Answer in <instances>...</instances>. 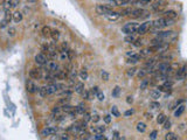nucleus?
I'll return each mask as SVG.
<instances>
[{"label":"nucleus","mask_w":187,"mask_h":140,"mask_svg":"<svg viewBox=\"0 0 187 140\" xmlns=\"http://www.w3.org/2000/svg\"><path fill=\"white\" fill-rule=\"evenodd\" d=\"M75 112H76V114H81V116H83V114L87 112L85 105H84L83 103L78 104L77 106H75Z\"/></svg>","instance_id":"14"},{"label":"nucleus","mask_w":187,"mask_h":140,"mask_svg":"<svg viewBox=\"0 0 187 140\" xmlns=\"http://www.w3.org/2000/svg\"><path fill=\"white\" fill-rule=\"evenodd\" d=\"M29 77L32 80H40V78L42 77V73H41L40 69L33 68V69H30V71H29Z\"/></svg>","instance_id":"10"},{"label":"nucleus","mask_w":187,"mask_h":140,"mask_svg":"<svg viewBox=\"0 0 187 140\" xmlns=\"http://www.w3.org/2000/svg\"><path fill=\"white\" fill-rule=\"evenodd\" d=\"M138 27H139V23H137V22H127L122 27V32L126 35L127 34H135V33H137Z\"/></svg>","instance_id":"2"},{"label":"nucleus","mask_w":187,"mask_h":140,"mask_svg":"<svg viewBox=\"0 0 187 140\" xmlns=\"http://www.w3.org/2000/svg\"><path fill=\"white\" fill-rule=\"evenodd\" d=\"M52 28L49 27V26H45L43 28H42V35L46 37H49L50 36V34H52Z\"/></svg>","instance_id":"24"},{"label":"nucleus","mask_w":187,"mask_h":140,"mask_svg":"<svg viewBox=\"0 0 187 140\" xmlns=\"http://www.w3.org/2000/svg\"><path fill=\"white\" fill-rule=\"evenodd\" d=\"M137 73V69H136L135 67H131V68H129L126 70V75L129 77H132V76H135V74Z\"/></svg>","instance_id":"30"},{"label":"nucleus","mask_w":187,"mask_h":140,"mask_svg":"<svg viewBox=\"0 0 187 140\" xmlns=\"http://www.w3.org/2000/svg\"><path fill=\"white\" fill-rule=\"evenodd\" d=\"M151 27H152V21L143 22V23L139 25V27H138V29H137V34H138V35H144V34H146V33L149 32Z\"/></svg>","instance_id":"4"},{"label":"nucleus","mask_w":187,"mask_h":140,"mask_svg":"<svg viewBox=\"0 0 187 140\" xmlns=\"http://www.w3.org/2000/svg\"><path fill=\"white\" fill-rule=\"evenodd\" d=\"M7 34H8V36H11V37L15 36V35H16V29H15L14 27H9Z\"/></svg>","instance_id":"35"},{"label":"nucleus","mask_w":187,"mask_h":140,"mask_svg":"<svg viewBox=\"0 0 187 140\" xmlns=\"http://www.w3.org/2000/svg\"><path fill=\"white\" fill-rule=\"evenodd\" d=\"M111 113L112 116H115V117H120V112L118 111V109H117V106H112L111 108Z\"/></svg>","instance_id":"33"},{"label":"nucleus","mask_w":187,"mask_h":140,"mask_svg":"<svg viewBox=\"0 0 187 140\" xmlns=\"http://www.w3.org/2000/svg\"><path fill=\"white\" fill-rule=\"evenodd\" d=\"M157 37H159V39H161L163 41H168L170 39H172V37H174V33H173L172 30H164V32H159L157 34Z\"/></svg>","instance_id":"7"},{"label":"nucleus","mask_w":187,"mask_h":140,"mask_svg":"<svg viewBox=\"0 0 187 140\" xmlns=\"http://www.w3.org/2000/svg\"><path fill=\"white\" fill-rule=\"evenodd\" d=\"M59 139H69V137H68V134H62L61 137H59Z\"/></svg>","instance_id":"55"},{"label":"nucleus","mask_w":187,"mask_h":140,"mask_svg":"<svg viewBox=\"0 0 187 140\" xmlns=\"http://www.w3.org/2000/svg\"><path fill=\"white\" fill-rule=\"evenodd\" d=\"M130 16L136 18V19H143L145 16H149V12L145 11V9H143V8H133Z\"/></svg>","instance_id":"5"},{"label":"nucleus","mask_w":187,"mask_h":140,"mask_svg":"<svg viewBox=\"0 0 187 140\" xmlns=\"http://www.w3.org/2000/svg\"><path fill=\"white\" fill-rule=\"evenodd\" d=\"M157 135H158V131H152V133L150 134V139H156L157 138Z\"/></svg>","instance_id":"48"},{"label":"nucleus","mask_w":187,"mask_h":140,"mask_svg":"<svg viewBox=\"0 0 187 140\" xmlns=\"http://www.w3.org/2000/svg\"><path fill=\"white\" fill-rule=\"evenodd\" d=\"M83 116H84V120H85V121H87V123H88V121H90V120H91V114H90L89 112H85V113H84V114H83Z\"/></svg>","instance_id":"44"},{"label":"nucleus","mask_w":187,"mask_h":140,"mask_svg":"<svg viewBox=\"0 0 187 140\" xmlns=\"http://www.w3.org/2000/svg\"><path fill=\"white\" fill-rule=\"evenodd\" d=\"M55 74V77H56V80H66L68 77V71L66 70H57L56 73H54Z\"/></svg>","instance_id":"13"},{"label":"nucleus","mask_w":187,"mask_h":140,"mask_svg":"<svg viewBox=\"0 0 187 140\" xmlns=\"http://www.w3.org/2000/svg\"><path fill=\"white\" fill-rule=\"evenodd\" d=\"M23 13L19 12V11H15L14 13H13V21L16 22V23H19V22L23 21Z\"/></svg>","instance_id":"17"},{"label":"nucleus","mask_w":187,"mask_h":140,"mask_svg":"<svg viewBox=\"0 0 187 140\" xmlns=\"http://www.w3.org/2000/svg\"><path fill=\"white\" fill-rule=\"evenodd\" d=\"M91 131L95 133V134H97V133H104L105 126H95V127L91 128Z\"/></svg>","instance_id":"27"},{"label":"nucleus","mask_w":187,"mask_h":140,"mask_svg":"<svg viewBox=\"0 0 187 140\" xmlns=\"http://www.w3.org/2000/svg\"><path fill=\"white\" fill-rule=\"evenodd\" d=\"M145 116H146V119H150V120H151V119H152V114H151V113H145Z\"/></svg>","instance_id":"56"},{"label":"nucleus","mask_w":187,"mask_h":140,"mask_svg":"<svg viewBox=\"0 0 187 140\" xmlns=\"http://www.w3.org/2000/svg\"><path fill=\"white\" fill-rule=\"evenodd\" d=\"M185 112V105H180V106H178L177 108V110H175V112H174V117H180L182 113Z\"/></svg>","instance_id":"21"},{"label":"nucleus","mask_w":187,"mask_h":140,"mask_svg":"<svg viewBox=\"0 0 187 140\" xmlns=\"http://www.w3.org/2000/svg\"><path fill=\"white\" fill-rule=\"evenodd\" d=\"M8 1H9V4H11L12 7H16L20 4V0H8Z\"/></svg>","instance_id":"41"},{"label":"nucleus","mask_w":187,"mask_h":140,"mask_svg":"<svg viewBox=\"0 0 187 140\" xmlns=\"http://www.w3.org/2000/svg\"><path fill=\"white\" fill-rule=\"evenodd\" d=\"M166 119H167V117L165 116L164 113H160V114L158 116V118H157V123L158 124H164Z\"/></svg>","instance_id":"31"},{"label":"nucleus","mask_w":187,"mask_h":140,"mask_svg":"<svg viewBox=\"0 0 187 140\" xmlns=\"http://www.w3.org/2000/svg\"><path fill=\"white\" fill-rule=\"evenodd\" d=\"M102 78L104 80V81H109V74L106 73V71H102Z\"/></svg>","instance_id":"47"},{"label":"nucleus","mask_w":187,"mask_h":140,"mask_svg":"<svg viewBox=\"0 0 187 140\" xmlns=\"http://www.w3.org/2000/svg\"><path fill=\"white\" fill-rule=\"evenodd\" d=\"M80 77H81V80H83V81H85L87 78H88V73H87V70H81L80 71Z\"/></svg>","instance_id":"37"},{"label":"nucleus","mask_w":187,"mask_h":140,"mask_svg":"<svg viewBox=\"0 0 187 140\" xmlns=\"http://www.w3.org/2000/svg\"><path fill=\"white\" fill-rule=\"evenodd\" d=\"M105 16H106V18H108L109 20H112V21H115V20H117V19L119 18L120 14H119V13H116V12H113V11H111V12H110L109 14H106V15H105Z\"/></svg>","instance_id":"18"},{"label":"nucleus","mask_w":187,"mask_h":140,"mask_svg":"<svg viewBox=\"0 0 187 140\" xmlns=\"http://www.w3.org/2000/svg\"><path fill=\"white\" fill-rule=\"evenodd\" d=\"M99 116L98 114H94V116H91V121L92 123H98L99 121Z\"/></svg>","instance_id":"45"},{"label":"nucleus","mask_w":187,"mask_h":140,"mask_svg":"<svg viewBox=\"0 0 187 140\" xmlns=\"http://www.w3.org/2000/svg\"><path fill=\"white\" fill-rule=\"evenodd\" d=\"M173 20L171 19H167V18H158L156 19L154 21H152V27L150 28V32H156V30H159V29H163V28H166V27H168L170 25H172Z\"/></svg>","instance_id":"1"},{"label":"nucleus","mask_w":187,"mask_h":140,"mask_svg":"<svg viewBox=\"0 0 187 140\" xmlns=\"http://www.w3.org/2000/svg\"><path fill=\"white\" fill-rule=\"evenodd\" d=\"M185 69H186V71H187V63H186V66H185Z\"/></svg>","instance_id":"60"},{"label":"nucleus","mask_w":187,"mask_h":140,"mask_svg":"<svg viewBox=\"0 0 187 140\" xmlns=\"http://www.w3.org/2000/svg\"><path fill=\"white\" fill-rule=\"evenodd\" d=\"M50 37H52L54 41H57L60 39V32L57 29H53L52 34H50Z\"/></svg>","instance_id":"29"},{"label":"nucleus","mask_w":187,"mask_h":140,"mask_svg":"<svg viewBox=\"0 0 187 140\" xmlns=\"http://www.w3.org/2000/svg\"><path fill=\"white\" fill-rule=\"evenodd\" d=\"M75 92L76 94H80V95H82L83 94V91H84V84H83L82 82H78V83H76L75 84Z\"/></svg>","instance_id":"15"},{"label":"nucleus","mask_w":187,"mask_h":140,"mask_svg":"<svg viewBox=\"0 0 187 140\" xmlns=\"http://www.w3.org/2000/svg\"><path fill=\"white\" fill-rule=\"evenodd\" d=\"M83 98L85 99V101H90L91 99V95H90V91H88V90H84L82 94Z\"/></svg>","instance_id":"36"},{"label":"nucleus","mask_w":187,"mask_h":140,"mask_svg":"<svg viewBox=\"0 0 187 140\" xmlns=\"http://www.w3.org/2000/svg\"><path fill=\"white\" fill-rule=\"evenodd\" d=\"M46 66H47L48 71H50V73H56L59 70V64L55 61H48Z\"/></svg>","instance_id":"11"},{"label":"nucleus","mask_w":187,"mask_h":140,"mask_svg":"<svg viewBox=\"0 0 187 140\" xmlns=\"http://www.w3.org/2000/svg\"><path fill=\"white\" fill-rule=\"evenodd\" d=\"M104 121L106 124H110V123H111V116H109V114L104 116Z\"/></svg>","instance_id":"49"},{"label":"nucleus","mask_w":187,"mask_h":140,"mask_svg":"<svg viewBox=\"0 0 187 140\" xmlns=\"http://www.w3.org/2000/svg\"><path fill=\"white\" fill-rule=\"evenodd\" d=\"M7 23H8L7 21H5V20H2V21H1V23H0V28H5V27L7 26Z\"/></svg>","instance_id":"52"},{"label":"nucleus","mask_w":187,"mask_h":140,"mask_svg":"<svg viewBox=\"0 0 187 140\" xmlns=\"http://www.w3.org/2000/svg\"><path fill=\"white\" fill-rule=\"evenodd\" d=\"M136 128H137V131H138V132L144 133L145 131H146V124H144L143 121H139V123H137Z\"/></svg>","instance_id":"20"},{"label":"nucleus","mask_w":187,"mask_h":140,"mask_svg":"<svg viewBox=\"0 0 187 140\" xmlns=\"http://www.w3.org/2000/svg\"><path fill=\"white\" fill-rule=\"evenodd\" d=\"M4 20H5V21H7L8 23L13 20V13H12L9 9L5 11V16H4Z\"/></svg>","instance_id":"19"},{"label":"nucleus","mask_w":187,"mask_h":140,"mask_svg":"<svg viewBox=\"0 0 187 140\" xmlns=\"http://www.w3.org/2000/svg\"><path fill=\"white\" fill-rule=\"evenodd\" d=\"M61 111L62 112H64V113H69V114H76V112H75V106H71V105H69V104H66V105H62L61 106Z\"/></svg>","instance_id":"12"},{"label":"nucleus","mask_w":187,"mask_h":140,"mask_svg":"<svg viewBox=\"0 0 187 140\" xmlns=\"http://www.w3.org/2000/svg\"><path fill=\"white\" fill-rule=\"evenodd\" d=\"M147 84H149V82H147V81H144V82L142 83V85H140V89H142V90H144V89L147 87Z\"/></svg>","instance_id":"51"},{"label":"nucleus","mask_w":187,"mask_h":140,"mask_svg":"<svg viewBox=\"0 0 187 140\" xmlns=\"http://www.w3.org/2000/svg\"><path fill=\"white\" fill-rule=\"evenodd\" d=\"M39 89L40 88H37L36 84L32 81V80H27L26 81V90H27L28 94H35V92L39 91Z\"/></svg>","instance_id":"8"},{"label":"nucleus","mask_w":187,"mask_h":140,"mask_svg":"<svg viewBox=\"0 0 187 140\" xmlns=\"http://www.w3.org/2000/svg\"><path fill=\"white\" fill-rule=\"evenodd\" d=\"M6 1L5 0H0V6H4V4H5Z\"/></svg>","instance_id":"58"},{"label":"nucleus","mask_w":187,"mask_h":140,"mask_svg":"<svg viewBox=\"0 0 187 140\" xmlns=\"http://www.w3.org/2000/svg\"><path fill=\"white\" fill-rule=\"evenodd\" d=\"M150 96L151 98H153V99H158V98H160L161 97V91H159V90H152L151 92H150Z\"/></svg>","instance_id":"22"},{"label":"nucleus","mask_w":187,"mask_h":140,"mask_svg":"<svg viewBox=\"0 0 187 140\" xmlns=\"http://www.w3.org/2000/svg\"><path fill=\"white\" fill-rule=\"evenodd\" d=\"M165 139L166 140H177L178 139V137L174 134V133H172V132H168L166 135H165Z\"/></svg>","instance_id":"32"},{"label":"nucleus","mask_w":187,"mask_h":140,"mask_svg":"<svg viewBox=\"0 0 187 140\" xmlns=\"http://www.w3.org/2000/svg\"><path fill=\"white\" fill-rule=\"evenodd\" d=\"M96 97H97L98 101H101V102H102V101H104V94H102L101 91H98L97 95H96Z\"/></svg>","instance_id":"46"},{"label":"nucleus","mask_w":187,"mask_h":140,"mask_svg":"<svg viewBox=\"0 0 187 140\" xmlns=\"http://www.w3.org/2000/svg\"><path fill=\"white\" fill-rule=\"evenodd\" d=\"M126 103L132 104V103H133V98H132V97H131V96L126 97Z\"/></svg>","instance_id":"53"},{"label":"nucleus","mask_w":187,"mask_h":140,"mask_svg":"<svg viewBox=\"0 0 187 140\" xmlns=\"http://www.w3.org/2000/svg\"><path fill=\"white\" fill-rule=\"evenodd\" d=\"M164 16L165 18H167V19H171V20H174L177 16H178V14H177V12L175 11H166V12H164Z\"/></svg>","instance_id":"16"},{"label":"nucleus","mask_w":187,"mask_h":140,"mask_svg":"<svg viewBox=\"0 0 187 140\" xmlns=\"http://www.w3.org/2000/svg\"><path fill=\"white\" fill-rule=\"evenodd\" d=\"M150 108L151 109H159L160 108V104L158 103V102H151L150 103Z\"/></svg>","instance_id":"40"},{"label":"nucleus","mask_w":187,"mask_h":140,"mask_svg":"<svg viewBox=\"0 0 187 140\" xmlns=\"http://www.w3.org/2000/svg\"><path fill=\"white\" fill-rule=\"evenodd\" d=\"M136 40H137V39H136V36L133 34H127L126 36L124 37V41H125L126 43H133Z\"/></svg>","instance_id":"26"},{"label":"nucleus","mask_w":187,"mask_h":140,"mask_svg":"<svg viewBox=\"0 0 187 140\" xmlns=\"http://www.w3.org/2000/svg\"><path fill=\"white\" fill-rule=\"evenodd\" d=\"M115 138H119L118 137V132H115Z\"/></svg>","instance_id":"59"},{"label":"nucleus","mask_w":187,"mask_h":140,"mask_svg":"<svg viewBox=\"0 0 187 140\" xmlns=\"http://www.w3.org/2000/svg\"><path fill=\"white\" fill-rule=\"evenodd\" d=\"M90 92H91V94H94V95L96 96V95H97V92H98V88L97 87H94V88L91 89V91H90Z\"/></svg>","instance_id":"50"},{"label":"nucleus","mask_w":187,"mask_h":140,"mask_svg":"<svg viewBox=\"0 0 187 140\" xmlns=\"http://www.w3.org/2000/svg\"><path fill=\"white\" fill-rule=\"evenodd\" d=\"M119 91H120L119 87H116V88L113 89V91H112V96L117 97V96H118V94H119Z\"/></svg>","instance_id":"42"},{"label":"nucleus","mask_w":187,"mask_h":140,"mask_svg":"<svg viewBox=\"0 0 187 140\" xmlns=\"http://www.w3.org/2000/svg\"><path fill=\"white\" fill-rule=\"evenodd\" d=\"M132 113H133V110H127L126 112L124 113V116H125V117H129V116H131Z\"/></svg>","instance_id":"54"},{"label":"nucleus","mask_w":187,"mask_h":140,"mask_svg":"<svg viewBox=\"0 0 187 140\" xmlns=\"http://www.w3.org/2000/svg\"><path fill=\"white\" fill-rule=\"evenodd\" d=\"M132 9H133L132 7H125V8H123V9L120 11L119 14L122 15V16H127V15H131V13H132Z\"/></svg>","instance_id":"23"},{"label":"nucleus","mask_w":187,"mask_h":140,"mask_svg":"<svg viewBox=\"0 0 187 140\" xmlns=\"http://www.w3.org/2000/svg\"><path fill=\"white\" fill-rule=\"evenodd\" d=\"M35 63H36L37 66H46L47 64V62H48V60L46 57L45 54H42V53H39L35 55Z\"/></svg>","instance_id":"9"},{"label":"nucleus","mask_w":187,"mask_h":140,"mask_svg":"<svg viewBox=\"0 0 187 140\" xmlns=\"http://www.w3.org/2000/svg\"><path fill=\"white\" fill-rule=\"evenodd\" d=\"M69 101H70V97H66V98H61L59 101V105L62 106V105H66V104H69Z\"/></svg>","instance_id":"34"},{"label":"nucleus","mask_w":187,"mask_h":140,"mask_svg":"<svg viewBox=\"0 0 187 140\" xmlns=\"http://www.w3.org/2000/svg\"><path fill=\"white\" fill-rule=\"evenodd\" d=\"M94 139H96V140H105L106 138H105L104 135H103V133H97V134H95Z\"/></svg>","instance_id":"39"},{"label":"nucleus","mask_w":187,"mask_h":140,"mask_svg":"<svg viewBox=\"0 0 187 140\" xmlns=\"http://www.w3.org/2000/svg\"><path fill=\"white\" fill-rule=\"evenodd\" d=\"M56 132H57V127H55V126H48V127H46L45 130H42V131H41L40 135H41L42 138H46V137L54 135Z\"/></svg>","instance_id":"6"},{"label":"nucleus","mask_w":187,"mask_h":140,"mask_svg":"<svg viewBox=\"0 0 187 140\" xmlns=\"http://www.w3.org/2000/svg\"><path fill=\"white\" fill-rule=\"evenodd\" d=\"M110 1L112 2L113 6H124V5L129 4L126 0H110Z\"/></svg>","instance_id":"25"},{"label":"nucleus","mask_w":187,"mask_h":140,"mask_svg":"<svg viewBox=\"0 0 187 140\" xmlns=\"http://www.w3.org/2000/svg\"><path fill=\"white\" fill-rule=\"evenodd\" d=\"M27 1H28V2H30V4H35L37 0H27Z\"/></svg>","instance_id":"57"},{"label":"nucleus","mask_w":187,"mask_h":140,"mask_svg":"<svg viewBox=\"0 0 187 140\" xmlns=\"http://www.w3.org/2000/svg\"><path fill=\"white\" fill-rule=\"evenodd\" d=\"M147 74H150V73H149V70H147L146 68H143V69H140V70H138V71H137V75H138V77H139V78L145 77Z\"/></svg>","instance_id":"28"},{"label":"nucleus","mask_w":187,"mask_h":140,"mask_svg":"<svg viewBox=\"0 0 187 140\" xmlns=\"http://www.w3.org/2000/svg\"><path fill=\"white\" fill-rule=\"evenodd\" d=\"M95 11L99 15H106L112 11V6L111 5H102V4H99L95 7Z\"/></svg>","instance_id":"3"},{"label":"nucleus","mask_w":187,"mask_h":140,"mask_svg":"<svg viewBox=\"0 0 187 140\" xmlns=\"http://www.w3.org/2000/svg\"><path fill=\"white\" fill-rule=\"evenodd\" d=\"M60 59H61V61L69 60V57H68V53L67 52H60Z\"/></svg>","instance_id":"38"},{"label":"nucleus","mask_w":187,"mask_h":140,"mask_svg":"<svg viewBox=\"0 0 187 140\" xmlns=\"http://www.w3.org/2000/svg\"><path fill=\"white\" fill-rule=\"evenodd\" d=\"M164 128L165 130H170V128H171V121H170V120H168V119H166V120H165V123H164Z\"/></svg>","instance_id":"43"}]
</instances>
